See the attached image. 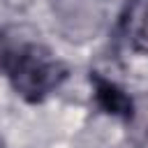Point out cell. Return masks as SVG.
<instances>
[{"label":"cell","mask_w":148,"mask_h":148,"mask_svg":"<svg viewBox=\"0 0 148 148\" xmlns=\"http://www.w3.org/2000/svg\"><path fill=\"white\" fill-rule=\"evenodd\" d=\"M0 69L7 72L12 88L25 102H42L67 79L65 62H60L46 46L35 42L18 46L9 44L0 60Z\"/></svg>","instance_id":"6da1fadb"},{"label":"cell","mask_w":148,"mask_h":148,"mask_svg":"<svg viewBox=\"0 0 148 148\" xmlns=\"http://www.w3.org/2000/svg\"><path fill=\"white\" fill-rule=\"evenodd\" d=\"M90 83H92V90H95V102L104 113L118 116V118H125V120H130L134 116V102L118 83L104 79L97 72L90 74Z\"/></svg>","instance_id":"7a4b0ae2"},{"label":"cell","mask_w":148,"mask_h":148,"mask_svg":"<svg viewBox=\"0 0 148 148\" xmlns=\"http://www.w3.org/2000/svg\"><path fill=\"white\" fill-rule=\"evenodd\" d=\"M120 30L132 51L148 56V0H130L125 5Z\"/></svg>","instance_id":"3957f363"},{"label":"cell","mask_w":148,"mask_h":148,"mask_svg":"<svg viewBox=\"0 0 148 148\" xmlns=\"http://www.w3.org/2000/svg\"><path fill=\"white\" fill-rule=\"evenodd\" d=\"M12 42L7 39V35H5V30H0V60H2V56H5V51H7V46H9Z\"/></svg>","instance_id":"277c9868"},{"label":"cell","mask_w":148,"mask_h":148,"mask_svg":"<svg viewBox=\"0 0 148 148\" xmlns=\"http://www.w3.org/2000/svg\"><path fill=\"white\" fill-rule=\"evenodd\" d=\"M0 148H7V146H5V141H2V139H0Z\"/></svg>","instance_id":"5b68a950"}]
</instances>
